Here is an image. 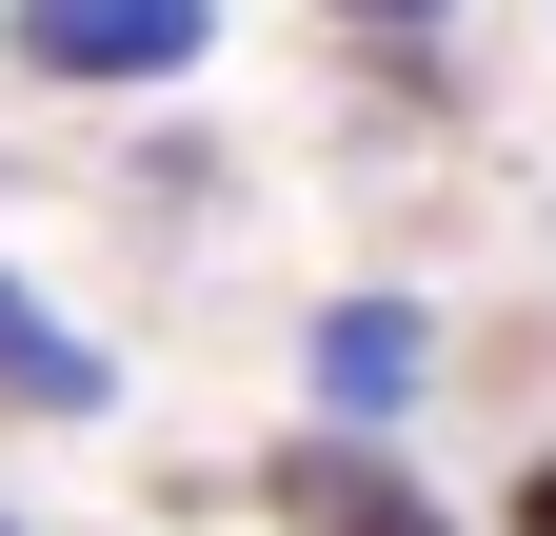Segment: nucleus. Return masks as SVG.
Returning a JSON list of instances; mask_svg holds the SVG:
<instances>
[{"label": "nucleus", "instance_id": "nucleus-6", "mask_svg": "<svg viewBox=\"0 0 556 536\" xmlns=\"http://www.w3.org/2000/svg\"><path fill=\"white\" fill-rule=\"evenodd\" d=\"M497 536H556V437L517 457V497H497Z\"/></svg>", "mask_w": 556, "mask_h": 536}, {"label": "nucleus", "instance_id": "nucleus-1", "mask_svg": "<svg viewBox=\"0 0 556 536\" xmlns=\"http://www.w3.org/2000/svg\"><path fill=\"white\" fill-rule=\"evenodd\" d=\"M0 60L40 100H160L219 60V0H0Z\"/></svg>", "mask_w": 556, "mask_h": 536}, {"label": "nucleus", "instance_id": "nucleus-5", "mask_svg": "<svg viewBox=\"0 0 556 536\" xmlns=\"http://www.w3.org/2000/svg\"><path fill=\"white\" fill-rule=\"evenodd\" d=\"M318 21H338V40H438L457 0H318Z\"/></svg>", "mask_w": 556, "mask_h": 536}, {"label": "nucleus", "instance_id": "nucleus-2", "mask_svg": "<svg viewBox=\"0 0 556 536\" xmlns=\"http://www.w3.org/2000/svg\"><path fill=\"white\" fill-rule=\"evenodd\" d=\"M417 378H438V318H417L397 279H358V298L299 318V397H318V437H397Z\"/></svg>", "mask_w": 556, "mask_h": 536}, {"label": "nucleus", "instance_id": "nucleus-4", "mask_svg": "<svg viewBox=\"0 0 556 536\" xmlns=\"http://www.w3.org/2000/svg\"><path fill=\"white\" fill-rule=\"evenodd\" d=\"M318 536H457V516H438V497H417V457H378V477H358V497H338Z\"/></svg>", "mask_w": 556, "mask_h": 536}, {"label": "nucleus", "instance_id": "nucleus-7", "mask_svg": "<svg viewBox=\"0 0 556 536\" xmlns=\"http://www.w3.org/2000/svg\"><path fill=\"white\" fill-rule=\"evenodd\" d=\"M0 536H21V516H0Z\"/></svg>", "mask_w": 556, "mask_h": 536}, {"label": "nucleus", "instance_id": "nucleus-3", "mask_svg": "<svg viewBox=\"0 0 556 536\" xmlns=\"http://www.w3.org/2000/svg\"><path fill=\"white\" fill-rule=\"evenodd\" d=\"M21 418H40V437L119 418V358H100V339H80V318H60L40 279H0V437H21Z\"/></svg>", "mask_w": 556, "mask_h": 536}]
</instances>
